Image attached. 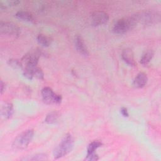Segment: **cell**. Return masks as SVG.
Masks as SVG:
<instances>
[{
	"label": "cell",
	"instance_id": "12",
	"mask_svg": "<svg viewBox=\"0 0 161 161\" xmlns=\"http://www.w3.org/2000/svg\"><path fill=\"white\" fill-rule=\"evenodd\" d=\"M1 115L6 119H9L11 118L14 113L13 106L10 103H6L2 106L1 108Z\"/></svg>",
	"mask_w": 161,
	"mask_h": 161
},
{
	"label": "cell",
	"instance_id": "6",
	"mask_svg": "<svg viewBox=\"0 0 161 161\" xmlns=\"http://www.w3.org/2000/svg\"><path fill=\"white\" fill-rule=\"evenodd\" d=\"M0 32L2 35L9 36H18L20 34V30L16 25L11 22H1Z\"/></svg>",
	"mask_w": 161,
	"mask_h": 161
},
{
	"label": "cell",
	"instance_id": "14",
	"mask_svg": "<svg viewBox=\"0 0 161 161\" xmlns=\"http://www.w3.org/2000/svg\"><path fill=\"white\" fill-rule=\"evenodd\" d=\"M153 57V52L152 50L146 51L142 56L140 63L143 65H147Z\"/></svg>",
	"mask_w": 161,
	"mask_h": 161
},
{
	"label": "cell",
	"instance_id": "17",
	"mask_svg": "<svg viewBox=\"0 0 161 161\" xmlns=\"http://www.w3.org/2000/svg\"><path fill=\"white\" fill-rule=\"evenodd\" d=\"M59 116H60V114L58 113L55 112V111L51 112V113H49L46 116L45 121L48 124H52V123H55L57 121Z\"/></svg>",
	"mask_w": 161,
	"mask_h": 161
},
{
	"label": "cell",
	"instance_id": "22",
	"mask_svg": "<svg viewBox=\"0 0 161 161\" xmlns=\"http://www.w3.org/2000/svg\"><path fill=\"white\" fill-rule=\"evenodd\" d=\"M99 159L98 155L95 152H91V153H87L86 157L84 158L86 161H96Z\"/></svg>",
	"mask_w": 161,
	"mask_h": 161
},
{
	"label": "cell",
	"instance_id": "20",
	"mask_svg": "<svg viewBox=\"0 0 161 161\" xmlns=\"http://www.w3.org/2000/svg\"><path fill=\"white\" fill-rule=\"evenodd\" d=\"M8 65L13 67V69H20L23 67V63L21 61H20L18 59H15V58H11L8 60Z\"/></svg>",
	"mask_w": 161,
	"mask_h": 161
},
{
	"label": "cell",
	"instance_id": "8",
	"mask_svg": "<svg viewBox=\"0 0 161 161\" xmlns=\"http://www.w3.org/2000/svg\"><path fill=\"white\" fill-rule=\"evenodd\" d=\"M40 56L39 52H31L26 54L23 57L21 62L24 67H35L37 66Z\"/></svg>",
	"mask_w": 161,
	"mask_h": 161
},
{
	"label": "cell",
	"instance_id": "4",
	"mask_svg": "<svg viewBox=\"0 0 161 161\" xmlns=\"http://www.w3.org/2000/svg\"><path fill=\"white\" fill-rule=\"evenodd\" d=\"M136 23L131 16L130 18L119 19L113 26V32L116 34H123L136 26Z\"/></svg>",
	"mask_w": 161,
	"mask_h": 161
},
{
	"label": "cell",
	"instance_id": "19",
	"mask_svg": "<svg viewBox=\"0 0 161 161\" xmlns=\"http://www.w3.org/2000/svg\"><path fill=\"white\" fill-rule=\"evenodd\" d=\"M101 145H102V143L98 140H96L91 142L87 147V153L95 152L96 150L99 147H100Z\"/></svg>",
	"mask_w": 161,
	"mask_h": 161
},
{
	"label": "cell",
	"instance_id": "2",
	"mask_svg": "<svg viewBox=\"0 0 161 161\" xmlns=\"http://www.w3.org/2000/svg\"><path fill=\"white\" fill-rule=\"evenodd\" d=\"M74 138L70 134L64 136L53 152L54 158L57 159L68 154L73 148Z\"/></svg>",
	"mask_w": 161,
	"mask_h": 161
},
{
	"label": "cell",
	"instance_id": "11",
	"mask_svg": "<svg viewBox=\"0 0 161 161\" xmlns=\"http://www.w3.org/2000/svg\"><path fill=\"white\" fill-rule=\"evenodd\" d=\"M122 58L123 60L129 65L130 66H135V61L134 59L133 53L132 50L130 48H126L123 50L122 52Z\"/></svg>",
	"mask_w": 161,
	"mask_h": 161
},
{
	"label": "cell",
	"instance_id": "7",
	"mask_svg": "<svg viewBox=\"0 0 161 161\" xmlns=\"http://www.w3.org/2000/svg\"><path fill=\"white\" fill-rule=\"evenodd\" d=\"M91 19L93 26H99L108 22L109 16L104 11H96L92 14Z\"/></svg>",
	"mask_w": 161,
	"mask_h": 161
},
{
	"label": "cell",
	"instance_id": "24",
	"mask_svg": "<svg viewBox=\"0 0 161 161\" xmlns=\"http://www.w3.org/2000/svg\"><path fill=\"white\" fill-rule=\"evenodd\" d=\"M0 86H1V94H3V92L6 89V84H5L4 82H3V80H1Z\"/></svg>",
	"mask_w": 161,
	"mask_h": 161
},
{
	"label": "cell",
	"instance_id": "21",
	"mask_svg": "<svg viewBox=\"0 0 161 161\" xmlns=\"http://www.w3.org/2000/svg\"><path fill=\"white\" fill-rule=\"evenodd\" d=\"M19 3V1L17 0H13V1H1L0 2V8L1 9H4L6 8V7L9 6H16Z\"/></svg>",
	"mask_w": 161,
	"mask_h": 161
},
{
	"label": "cell",
	"instance_id": "15",
	"mask_svg": "<svg viewBox=\"0 0 161 161\" xmlns=\"http://www.w3.org/2000/svg\"><path fill=\"white\" fill-rule=\"evenodd\" d=\"M36 40H37V42H38V43L43 47L49 46L52 42L51 39L48 36H47L45 35H42V34L38 35L36 37Z\"/></svg>",
	"mask_w": 161,
	"mask_h": 161
},
{
	"label": "cell",
	"instance_id": "16",
	"mask_svg": "<svg viewBox=\"0 0 161 161\" xmlns=\"http://www.w3.org/2000/svg\"><path fill=\"white\" fill-rule=\"evenodd\" d=\"M47 159V155L45 153H36L35 155L27 156L26 158H23V160H45Z\"/></svg>",
	"mask_w": 161,
	"mask_h": 161
},
{
	"label": "cell",
	"instance_id": "1",
	"mask_svg": "<svg viewBox=\"0 0 161 161\" xmlns=\"http://www.w3.org/2000/svg\"><path fill=\"white\" fill-rule=\"evenodd\" d=\"M131 17L136 24L140 23L146 25L157 23L160 20V13L152 11L140 12L133 15Z\"/></svg>",
	"mask_w": 161,
	"mask_h": 161
},
{
	"label": "cell",
	"instance_id": "5",
	"mask_svg": "<svg viewBox=\"0 0 161 161\" xmlns=\"http://www.w3.org/2000/svg\"><path fill=\"white\" fill-rule=\"evenodd\" d=\"M41 94L43 100L47 104H58L61 103V96L55 94L50 87H45L43 88Z\"/></svg>",
	"mask_w": 161,
	"mask_h": 161
},
{
	"label": "cell",
	"instance_id": "23",
	"mask_svg": "<svg viewBox=\"0 0 161 161\" xmlns=\"http://www.w3.org/2000/svg\"><path fill=\"white\" fill-rule=\"evenodd\" d=\"M120 111H121V113L122 115H123L124 117H128V116H129V114H128V111L127 108H122Z\"/></svg>",
	"mask_w": 161,
	"mask_h": 161
},
{
	"label": "cell",
	"instance_id": "9",
	"mask_svg": "<svg viewBox=\"0 0 161 161\" xmlns=\"http://www.w3.org/2000/svg\"><path fill=\"white\" fill-rule=\"evenodd\" d=\"M75 46L77 50L82 55L87 56L89 55V51L87 46L83 38L79 35H77L75 38Z\"/></svg>",
	"mask_w": 161,
	"mask_h": 161
},
{
	"label": "cell",
	"instance_id": "18",
	"mask_svg": "<svg viewBox=\"0 0 161 161\" xmlns=\"http://www.w3.org/2000/svg\"><path fill=\"white\" fill-rule=\"evenodd\" d=\"M32 75H33V78L35 77L38 79L42 80L43 79L44 77V74L43 71L42 70V69L40 68H39L38 67L36 66L33 67L32 69Z\"/></svg>",
	"mask_w": 161,
	"mask_h": 161
},
{
	"label": "cell",
	"instance_id": "10",
	"mask_svg": "<svg viewBox=\"0 0 161 161\" xmlns=\"http://www.w3.org/2000/svg\"><path fill=\"white\" fill-rule=\"evenodd\" d=\"M147 80L148 78L147 75L143 72H140L135 77L133 84L136 88H142L146 85Z\"/></svg>",
	"mask_w": 161,
	"mask_h": 161
},
{
	"label": "cell",
	"instance_id": "3",
	"mask_svg": "<svg viewBox=\"0 0 161 161\" xmlns=\"http://www.w3.org/2000/svg\"><path fill=\"white\" fill-rule=\"evenodd\" d=\"M34 131L32 129L28 130L18 135L12 143V147L14 150H23L26 148L33 138Z\"/></svg>",
	"mask_w": 161,
	"mask_h": 161
},
{
	"label": "cell",
	"instance_id": "13",
	"mask_svg": "<svg viewBox=\"0 0 161 161\" xmlns=\"http://www.w3.org/2000/svg\"><path fill=\"white\" fill-rule=\"evenodd\" d=\"M15 16L17 18L21 19L23 21H28V22H34V18L32 14L27 11H19L16 13Z\"/></svg>",
	"mask_w": 161,
	"mask_h": 161
}]
</instances>
